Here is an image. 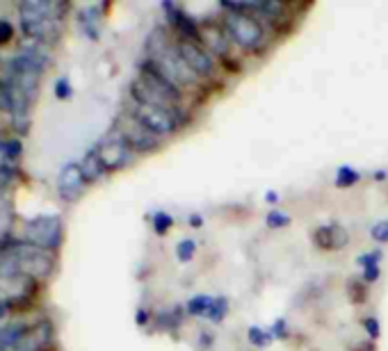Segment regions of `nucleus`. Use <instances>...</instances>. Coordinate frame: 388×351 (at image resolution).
<instances>
[{
    "label": "nucleus",
    "instance_id": "f257e3e1",
    "mask_svg": "<svg viewBox=\"0 0 388 351\" xmlns=\"http://www.w3.org/2000/svg\"><path fill=\"white\" fill-rule=\"evenodd\" d=\"M64 7L58 3H46V0H26L19 7L21 28L28 39L44 42L53 37L60 26V14Z\"/></svg>",
    "mask_w": 388,
    "mask_h": 351
},
{
    "label": "nucleus",
    "instance_id": "f03ea898",
    "mask_svg": "<svg viewBox=\"0 0 388 351\" xmlns=\"http://www.w3.org/2000/svg\"><path fill=\"white\" fill-rule=\"evenodd\" d=\"M3 255L23 276H48L53 269L51 253L30 242H12V246L5 249Z\"/></svg>",
    "mask_w": 388,
    "mask_h": 351
},
{
    "label": "nucleus",
    "instance_id": "7ed1b4c3",
    "mask_svg": "<svg viewBox=\"0 0 388 351\" xmlns=\"http://www.w3.org/2000/svg\"><path fill=\"white\" fill-rule=\"evenodd\" d=\"M222 26L226 30V35L233 44H238L240 48H247V51H258L265 44V30L261 26V21L252 14H238L229 12L222 19Z\"/></svg>",
    "mask_w": 388,
    "mask_h": 351
},
{
    "label": "nucleus",
    "instance_id": "20e7f679",
    "mask_svg": "<svg viewBox=\"0 0 388 351\" xmlns=\"http://www.w3.org/2000/svg\"><path fill=\"white\" fill-rule=\"evenodd\" d=\"M131 114L140 121L144 128L156 135V137H169L179 130V119H176V110L158 108V105H144V103L133 101Z\"/></svg>",
    "mask_w": 388,
    "mask_h": 351
},
{
    "label": "nucleus",
    "instance_id": "39448f33",
    "mask_svg": "<svg viewBox=\"0 0 388 351\" xmlns=\"http://www.w3.org/2000/svg\"><path fill=\"white\" fill-rule=\"evenodd\" d=\"M92 151L99 155L105 171H117V169H121V166L131 164L133 153H135V151L128 146V142L124 139V135H121L117 128L112 132L105 135V137L96 144Z\"/></svg>",
    "mask_w": 388,
    "mask_h": 351
},
{
    "label": "nucleus",
    "instance_id": "423d86ee",
    "mask_svg": "<svg viewBox=\"0 0 388 351\" xmlns=\"http://www.w3.org/2000/svg\"><path fill=\"white\" fill-rule=\"evenodd\" d=\"M26 242L42 246L46 251L58 249L62 242V219L58 214H42V217L28 219Z\"/></svg>",
    "mask_w": 388,
    "mask_h": 351
},
{
    "label": "nucleus",
    "instance_id": "0eeeda50",
    "mask_svg": "<svg viewBox=\"0 0 388 351\" xmlns=\"http://www.w3.org/2000/svg\"><path fill=\"white\" fill-rule=\"evenodd\" d=\"M117 130L124 135V139L128 142V146H131L135 153H149V151L156 148L160 142V137H156L149 128H144L131 112L119 119Z\"/></svg>",
    "mask_w": 388,
    "mask_h": 351
},
{
    "label": "nucleus",
    "instance_id": "6e6552de",
    "mask_svg": "<svg viewBox=\"0 0 388 351\" xmlns=\"http://www.w3.org/2000/svg\"><path fill=\"white\" fill-rule=\"evenodd\" d=\"M176 51L183 58V62L197 74L199 78H208L215 74V58L210 55L201 42H192V39H179L174 44Z\"/></svg>",
    "mask_w": 388,
    "mask_h": 351
},
{
    "label": "nucleus",
    "instance_id": "1a4fd4ad",
    "mask_svg": "<svg viewBox=\"0 0 388 351\" xmlns=\"http://www.w3.org/2000/svg\"><path fill=\"white\" fill-rule=\"evenodd\" d=\"M85 185H87V178L80 162H67L62 166V171L58 176V194L62 196V201H76V198H80Z\"/></svg>",
    "mask_w": 388,
    "mask_h": 351
},
{
    "label": "nucleus",
    "instance_id": "9d476101",
    "mask_svg": "<svg viewBox=\"0 0 388 351\" xmlns=\"http://www.w3.org/2000/svg\"><path fill=\"white\" fill-rule=\"evenodd\" d=\"M28 105H30L28 96L16 85H12L5 76L0 78V110L12 114L14 119H23L28 114Z\"/></svg>",
    "mask_w": 388,
    "mask_h": 351
},
{
    "label": "nucleus",
    "instance_id": "9b49d317",
    "mask_svg": "<svg viewBox=\"0 0 388 351\" xmlns=\"http://www.w3.org/2000/svg\"><path fill=\"white\" fill-rule=\"evenodd\" d=\"M163 10L167 12L169 23L181 32V39H192V42H201V26L192 19L190 14H185L181 7L174 3H163Z\"/></svg>",
    "mask_w": 388,
    "mask_h": 351
},
{
    "label": "nucleus",
    "instance_id": "f8f14e48",
    "mask_svg": "<svg viewBox=\"0 0 388 351\" xmlns=\"http://www.w3.org/2000/svg\"><path fill=\"white\" fill-rule=\"evenodd\" d=\"M229 35H226V30L222 23H206L204 28H201V44H204L206 51L217 58H224V55H229Z\"/></svg>",
    "mask_w": 388,
    "mask_h": 351
},
{
    "label": "nucleus",
    "instance_id": "ddd939ff",
    "mask_svg": "<svg viewBox=\"0 0 388 351\" xmlns=\"http://www.w3.org/2000/svg\"><path fill=\"white\" fill-rule=\"evenodd\" d=\"M26 333H28V326L23 322L0 326V351H12L23 338H26Z\"/></svg>",
    "mask_w": 388,
    "mask_h": 351
},
{
    "label": "nucleus",
    "instance_id": "4468645a",
    "mask_svg": "<svg viewBox=\"0 0 388 351\" xmlns=\"http://www.w3.org/2000/svg\"><path fill=\"white\" fill-rule=\"evenodd\" d=\"M78 21H80V28H83L87 37L99 39V23H101L99 7H85V10H80Z\"/></svg>",
    "mask_w": 388,
    "mask_h": 351
},
{
    "label": "nucleus",
    "instance_id": "2eb2a0df",
    "mask_svg": "<svg viewBox=\"0 0 388 351\" xmlns=\"http://www.w3.org/2000/svg\"><path fill=\"white\" fill-rule=\"evenodd\" d=\"M213 303H215V297H208V294H197V297H192L188 303H185V315L206 317L208 319L210 310H213Z\"/></svg>",
    "mask_w": 388,
    "mask_h": 351
},
{
    "label": "nucleus",
    "instance_id": "dca6fc26",
    "mask_svg": "<svg viewBox=\"0 0 388 351\" xmlns=\"http://www.w3.org/2000/svg\"><path fill=\"white\" fill-rule=\"evenodd\" d=\"M80 166H83V173H85L87 182H96V180H99L101 176L105 173L101 160H99V155L94 153V151H90V153H87V155L83 157V162H80Z\"/></svg>",
    "mask_w": 388,
    "mask_h": 351
},
{
    "label": "nucleus",
    "instance_id": "f3484780",
    "mask_svg": "<svg viewBox=\"0 0 388 351\" xmlns=\"http://www.w3.org/2000/svg\"><path fill=\"white\" fill-rule=\"evenodd\" d=\"M361 180V173L357 169H352L350 164H343V166H338V171H336V187H354L357 182Z\"/></svg>",
    "mask_w": 388,
    "mask_h": 351
},
{
    "label": "nucleus",
    "instance_id": "a211bd4d",
    "mask_svg": "<svg viewBox=\"0 0 388 351\" xmlns=\"http://www.w3.org/2000/svg\"><path fill=\"white\" fill-rule=\"evenodd\" d=\"M10 226H12V210L5 198L0 196V242H3L7 233H10Z\"/></svg>",
    "mask_w": 388,
    "mask_h": 351
},
{
    "label": "nucleus",
    "instance_id": "6ab92c4d",
    "mask_svg": "<svg viewBox=\"0 0 388 351\" xmlns=\"http://www.w3.org/2000/svg\"><path fill=\"white\" fill-rule=\"evenodd\" d=\"M194 253H197V244H194V239L185 237L176 244V255H179L181 262H190L194 258Z\"/></svg>",
    "mask_w": 388,
    "mask_h": 351
},
{
    "label": "nucleus",
    "instance_id": "aec40b11",
    "mask_svg": "<svg viewBox=\"0 0 388 351\" xmlns=\"http://www.w3.org/2000/svg\"><path fill=\"white\" fill-rule=\"evenodd\" d=\"M247 340L252 342L254 347H265L272 340V333H268L265 329H258V326H249L247 331Z\"/></svg>",
    "mask_w": 388,
    "mask_h": 351
},
{
    "label": "nucleus",
    "instance_id": "412c9836",
    "mask_svg": "<svg viewBox=\"0 0 388 351\" xmlns=\"http://www.w3.org/2000/svg\"><path fill=\"white\" fill-rule=\"evenodd\" d=\"M151 223H153V230H156L158 235H165L167 230L174 226V217L172 214H167V212H158V214H153Z\"/></svg>",
    "mask_w": 388,
    "mask_h": 351
},
{
    "label": "nucleus",
    "instance_id": "4be33fe9",
    "mask_svg": "<svg viewBox=\"0 0 388 351\" xmlns=\"http://www.w3.org/2000/svg\"><path fill=\"white\" fill-rule=\"evenodd\" d=\"M226 313H229V299H226V297H215L213 310H210L208 319H210V322H222V319L226 317Z\"/></svg>",
    "mask_w": 388,
    "mask_h": 351
},
{
    "label": "nucleus",
    "instance_id": "5701e85b",
    "mask_svg": "<svg viewBox=\"0 0 388 351\" xmlns=\"http://www.w3.org/2000/svg\"><path fill=\"white\" fill-rule=\"evenodd\" d=\"M347 242H350L347 230L343 226H338V223H331V244H334V249H343Z\"/></svg>",
    "mask_w": 388,
    "mask_h": 351
},
{
    "label": "nucleus",
    "instance_id": "b1692460",
    "mask_svg": "<svg viewBox=\"0 0 388 351\" xmlns=\"http://www.w3.org/2000/svg\"><path fill=\"white\" fill-rule=\"evenodd\" d=\"M313 242L320 246V249H334L331 244V226H322L313 233Z\"/></svg>",
    "mask_w": 388,
    "mask_h": 351
},
{
    "label": "nucleus",
    "instance_id": "393cba45",
    "mask_svg": "<svg viewBox=\"0 0 388 351\" xmlns=\"http://www.w3.org/2000/svg\"><path fill=\"white\" fill-rule=\"evenodd\" d=\"M268 226L270 228H286V226H290V214L281 212V210H272L268 214Z\"/></svg>",
    "mask_w": 388,
    "mask_h": 351
},
{
    "label": "nucleus",
    "instance_id": "a878e982",
    "mask_svg": "<svg viewBox=\"0 0 388 351\" xmlns=\"http://www.w3.org/2000/svg\"><path fill=\"white\" fill-rule=\"evenodd\" d=\"M14 171H16V162H10V160L0 157V187H5L7 182H12Z\"/></svg>",
    "mask_w": 388,
    "mask_h": 351
},
{
    "label": "nucleus",
    "instance_id": "bb28decb",
    "mask_svg": "<svg viewBox=\"0 0 388 351\" xmlns=\"http://www.w3.org/2000/svg\"><path fill=\"white\" fill-rule=\"evenodd\" d=\"M379 260H382V251H370V253L359 255L357 262L361 267H373V265H379Z\"/></svg>",
    "mask_w": 388,
    "mask_h": 351
},
{
    "label": "nucleus",
    "instance_id": "cd10ccee",
    "mask_svg": "<svg viewBox=\"0 0 388 351\" xmlns=\"http://www.w3.org/2000/svg\"><path fill=\"white\" fill-rule=\"evenodd\" d=\"M373 237L377 242H388V219L377 221L373 226Z\"/></svg>",
    "mask_w": 388,
    "mask_h": 351
},
{
    "label": "nucleus",
    "instance_id": "c85d7f7f",
    "mask_svg": "<svg viewBox=\"0 0 388 351\" xmlns=\"http://www.w3.org/2000/svg\"><path fill=\"white\" fill-rule=\"evenodd\" d=\"M55 96H58V99H71V83L67 78H60L58 83H55Z\"/></svg>",
    "mask_w": 388,
    "mask_h": 351
},
{
    "label": "nucleus",
    "instance_id": "c756f323",
    "mask_svg": "<svg viewBox=\"0 0 388 351\" xmlns=\"http://www.w3.org/2000/svg\"><path fill=\"white\" fill-rule=\"evenodd\" d=\"M14 37V28L10 21L0 19V44H7Z\"/></svg>",
    "mask_w": 388,
    "mask_h": 351
},
{
    "label": "nucleus",
    "instance_id": "7c9ffc66",
    "mask_svg": "<svg viewBox=\"0 0 388 351\" xmlns=\"http://www.w3.org/2000/svg\"><path fill=\"white\" fill-rule=\"evenodd\" d=\"M272 338H279V340H284L288 338V329H286V319H277V322L272 324Z\"/></svg>",
    "mask_w": 388,
    "mask_h": 351
},
{
    "label": "nucleus",
    "instance_id": "2f4dec72",
    "mask_svg": "<svg viewBox=\"0 0 388 351\" xmlns=\"http://www.w3.org/2000/svg\"><path fill=\"white\" fill-rule=\"evenodd\" d=\"M379 274H382V269H379V265H373V267H363V281L366 283H375Z\"/></svg>",
    "mask_w": 388,
    "mask_h": 351
},
{
    "label": "nucleus",
    "instance_id": "473e14b6",
    "mask_svg": "<svg viewBox=\"0 0 388 351\" xmlns=\"http://www.w3.org/2000/svg\"><path fill=\"white\" fill-rule=\"evenodd\" d=\"M363 326H366V331L370 338H379V322L375 317H366L363 319Z\"/></svg>",
    "mask_w": 388,
    "mask_h": 351
},
{
    "label": "nucleus",
    "instance_id": "72a5a7b5",
    "mask_svg": "<svg viewBox=\"0 0 388 351\" xmlns=\"http://www.w3.org/2000/svg\"><path fill=\"white\" fill-rule=\"evenodd\" d=\"M265 201H268L270 205H277L279 203V191L268 189V191H265Z\"/></svg>",
    "mask_w": 388,
    "mask_h": 351
},
{
    "label": "nucleus",
    "instance_id": "f704fd0d",
    "mask_svg": "<svg viewBox=\"0 0 388 351\" xmlns=\"http://www.w3.org/2000/svg\"><path fill=\"white\" fill-rule=\"evenodd\" d=\"M190 226H194V228L204 226V217H201V214H192V217H190Z\"/></svg>",
    "mask_w": 388,
    "mask_h": 351
}]
</instances>
